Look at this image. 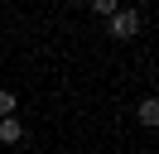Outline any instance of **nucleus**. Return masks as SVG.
<instances>
[{"label":"nucleus","instance_id":"nucleus-1","mask_svg":"<svg viewBox=\"0 0 159 154\" xmlns=\"http://www.w3.org/2000/svg\"><path fill=\"white\" fill-rule=\"evenodd\" d=\"M106 34H111V38H120V43H130V38L140 34V10H135V5H120L116 15L106 19Z\"/></svg>","mask_w":159,"mask_h":154},{"label":"nucleus","instance_id":"nucleus-2","mask_svg":"<svg viewBox=\"0 0 159 154\" xmlns=\"http://www.w3.org/2000/svg\"><path fill=\"white\" fill-rule=\"evenodd\" d=\"M24 140V120L20 116H0V144H20Z\"/></svg>","mask_w":159,"mask_h":154},{"label":"nucleus","instance_id":"nucleus-3","mask_svg":"<svg viewBox=\"0 0 159 154\" xmlns=\"http://www.w3.org/2000/svg\"><path fill=\"white\" fill-rule=\"evenodd\" d=\"M135 120L145 125V130H149V125H159V101H154V96H145V101L135 106Z\"/></svg>","mask_w":159,"mask_h":154},{"label":"nucleus","instance_id":"nucleus-4","mask_svg":"<svg viewBox=\"0 0 159 154\" xmlns=\"http://www.w3.org/2000/svg\"><path fill=\"white\" fill-rule=\"evenodd\" d=\"M87 5H92V15H101V19H111V15H116V10H120V0H87Z\"/></svg>","mask_w":159,"mask_h":154},{"label":"nucleus","instance_id":"nucleus-5","mask_svg":"<svg viewBox=\"0 0 159 154\" xmlns=\"http://www.w3.org/2000/svg\"><path fill=\"white\" fill-rule=\"evenodd\" d=\"M15 106H20V101H15V92H0V116H15Z\"/></svg>","mask_w":159,"mask_h":154}]
</instances>
